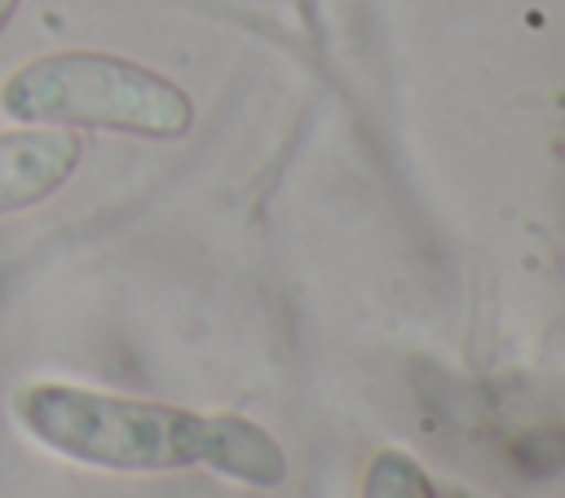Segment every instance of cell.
Returning a JSON list of instances; mask_svg holds the SVG:
<instances>
[{
  "instance_id": "6da1fadb",
  "label": "cell",
  "mask_w": 565,
  "mask_h": 498,
  "mask_svg": "<svg viewBox=\"0 0 565 498\" xmlns=\"http://www.w3.org/2000/svg\"><path fill=\"white\" fill-rule=\"evenodd\" d=\"M13 423L49 454L84 467H207L256 489H274L287 480L282 445L243 414H203L75 383H26L22 392H13Z\"/></svg>"
},
{
  "instance_id": "7a4b0ae2",
  "label": "cell",
  "mask_w": 565,
  "mask_h": 498,
  "mask_svg": "<svg viewBox=\"0 0 565 498\" xmlns=\"http://www.w3.org/2000/svg\"><path fill=\"white\" fill-rule=\"evenodd\" d=\"M0 110L44 128H106L132 137H185L194 123L190 97L159 71L115 53H44L4 75Z\"/></svg>"
},
{
  "instance_id": "3957f363",
  "label": "cell",
  "mask_w": 565,
  "mask_h": 498,
  "mask_svg": "<svg viewBox=\"0 0 565 498\" xmlns=\"http://www.w3.org/2000/svg\"><path fill=\"white\" fill-rule=\"evenodd\" d=\"M79 163V137L66 128L0 132V212H22L57 194Z\"/></svg>"
},
{
  "instance_id": "277c9868",
  "label": "cell",
  "mask_w": 565,
  "mask_h": 498,
  "mask_svg": "<svg viewBox=\"0 0 565 498\" xmlns=\"http://www.w3.org/2000/svg\"><path fill=\"white\" fill-rule=\"evenodd\" d=\"M362 498H437L424 467L402 450H380L366 467Z\"/></svg>"
},
{
  "instance_id": "5b68a950",
  "label": "cell",
  "mask_w": 565,
  "mask_h": 498,
  "mask_svg": "<svg viewBox=\"0 0 565 498\" xmlns=\"http://www.w3.org/2000/svg\"><path fill=\"white\" fill-rule=\"evenodd\" d=\"M18 4H22V0H0V31H4V26H9V18L18 13Z\"/></svg>"
}]
</instances>
